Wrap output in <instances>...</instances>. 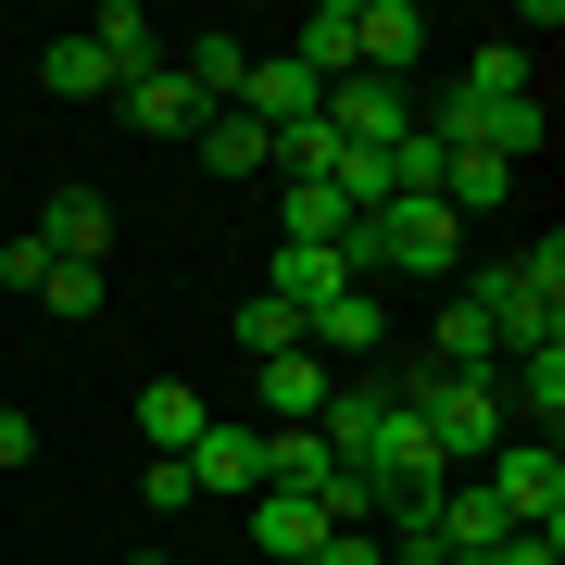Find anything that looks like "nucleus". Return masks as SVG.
<instances>
[{"label": "nucleus", "mask_w": 565, "mask_h": 565, "mask_svg": "<svg viewBox=\"0 0 565 565\" xmlns=\"http://www.w3.org/2000/svg\"><path fill=\"white\" fill-rule=\"evenodd\" d=\"M327 126H340L352 151H390V139L415 126V102H403L390 76H327Z\"/></svg>", "instance_id": "8"}, {"label": "nucleus", "mask_w": 565, "mask_h": 565, "mask_svg": "<svg viewBox=\"0 0 565 565\" xmlns=\"http://www.w3.org/2000/svg\"><path fill=\"white\" fill-rule=\"evenodd\" d=\"M39 252L51 264H102L114 252V202H102V189H51V202H39Z\"/></svg>", "instance_id": "11"}, {"label": "nucleus", "mask_w": 565, "mask_h": 565, "mask_svg": "<svg viewBox=\"0 0 565 565\" xmlns=\"http://www.w3.org/2000/svg\"><path fill=\"white\" fill-rule=\"evenodd\" d=\"M39 302H51V315H102V264H51Z\"/></svg>", "instance_id": "26"}, {"label": "nucleus", "mask_w": 565, "mask_h": 565, "mask_svg": "<svg viewBox=\"0 0 565 565\" xmlns=\"http://www.w3.org/2000/svg\"><path fill=\"white\" fill-rule=\"evenodd\" d=\"M163 76H177L202 114H226V102H239V76H252V51H239V39H189L177 63H163Z\"/></svg>", "instance_id": "15"}, {"label": "nucleus", "mask_w": 565, "mask_h": 565, "mask_svg": "<svg viewBox=\"0 0 565 565\" xmlns=\"http://www.w3.org/2000/svg\"><path fill=\"white\" fill-rule=\"evenodd\" d=\"M277 226H289L302 252H340V239H352V202H340L327 177H289V189H277Z\"/></svg>", "instance_id": "16"}, {"label": "nucleus", "mask_w": 565, "mask_h": 565, "mask_svg": "<svg viewBox=\"0 0 565 565\" xmlns=\"http://www.w3.org/2000/svg\"><path fill=\"white\" fill-rule=\"evenodd\" d=\"M76 39H88V51L114 63V102H126V88H151V76H163V39H151V13H139V0H102V13L76 25Z\"/></svg>", "instance_id": "9"}, {"label": "nucleus", "mask_w": 565, "mask_h": 565, "mask_svg": "<svg viewBox=\"0 0 565 565\" xmlns=\"http://www.w3.org/2000/svg\"><path fill=\"white\" fill-rule=\"evenodd\" d=\"M239 352H252V364H264V352H302V315L252 289V302H239Z\"/></svg>", "instance_id": "24"}, {"label": "nucleus", "mask_w": 565, "mask_h": 565, "mask_svg": "<svg viewBox=\"0 0 565 565\" xmlns=\"http://www.w3.org/2000/svg\"><path fill=\"white\" fill-rule=\"evenodd\" d=\"M302 352L340 377V364H364V352H390V302H377V277H352V289H327V302L302 315Z\"/></svg>", "instance_id": "5"}, {"label": "nucleus", "mask_w": 565, "mask_h": 565, "mask_svg": "<svg viewBox=\"0 0 565 565\" xmlns=\"http://www.w3.org/2000/svg\"><path fill=\"white\" fill-rule=\"evenodd\" d=\"M403 403L427 415V440H440V465H490L515 440V403H503V377H452V364H415V390Z\"/></svg>", "instance_id": "1"}, {"label": "nucleus", "mask_w": 565, "mask_h": 565, "mask_svg": "<svg viewBox=\"0 0 565 565\" xmlns=\"http://www.w3.org/2000/svg\"><path fill=\"white\" fill-rule=\"evenodd\" d=\"M315 565H390V541H377V527H327Z\"/></svg>", "instance_id": "28"}, {"label": "nucleus", "mask_w": 565, "mask_h": 565, "mask_svg": "<svg viewBox=\"0 0 565 565\" xmlns=\"http://www.w3.org/2000/svg\"><path fill=\"white\" fill-rule=\"evenodd\" d=\"M202 427H214V403H202L189 377H151V390H139V452H189Z\"/></svg>", "instance_id": "14"}, {"label": "nucleus", "mask_w": 565, "mask_h": 565, "mask_svg": "<svg viewBox=\"0 0 565 565\" xmlns=\"http://www.w3.org/2000/svg\"><path fill=\"white\" fill-rule=\"evenodd\" d=\"M340 151H352V139L315 114V126H289V139H277V177H340Z\"/></svg>", "instance_id": "23"}, {"label": "nucleus", "mask_w": 565, "mask_h": 565, "mask_svg": "<svg viewBox=\"0 0 565 565\" xmlns=\"http://www.w3.org/2000/svg\"><path fill=\"white\" fill-rule=\"evenodd\" d=\"M189 490H214V503H252V490H264V427L214 415L202 440H189Z\"/></svg>", "instance_id": "7"}, {"label": "nucleus", "mask_w": 565, "mask_h": 565, "mask_svg": "<svg viewBox=\"0 0 565 565\" xmlns=\"http://www.w3.org/2000/svg\"><path fill=\"white\" fill-rule=\"evenodd\" d=\"M252 377H264V427H315V415H327V390H340L315 352H264Z\"/></svg>", "instance_id": "13"}, {"label": "nucleus", "mask_w": 565, "mask_h": 565, "mask_svg": "<svg viewBox=\"0 0 565 565\" xmlns=\"http://www.w3.org/2000/svg\"><path fill=\"white\" fill-rule=\"evenodd\" d=\"M490 503H503V527H541V541H565V452L553 440H527V427H515V440L503 452H490Z\"/></svg>", "instance_id": "4"}, {"label": "nucleus", "mask_w": 565, "mask_h": 565, "mask_svg": "<svg viewBox=\"0 0 565 565\" xmlns=\"http://www.w3.org/2000/svg\"><path fill=\"white\" fill-rule=\"evenodd\" d=\"M289 63H315V76H352V0H315L302 39H289Z\"/></svg>", "instance_id": "22"}, {"label": "nucleus", "mask_w": 565, "mask_h": 565, "mask_svg": "<svg viewBox=\"0 0 565 565\" xmlns=\"http://www.w3.org/2000/svg\"><path fill=\"white\" fill-rule=\"evenodd\" d=\"M364 277V252L340 239V252H302V239H277V264H264V302H289V315H315L327 289H352Z\"/></svg>", "instance_id": "10"}, {"label": "nucleus", "mask_w": 565, "mask_h": 565, "mask_svg": "<svg viewBox=\"0 0 565 565\" xmlns=\"http://www.w3.org/2000/svg\"><path fill=\"white\" fill-rule=\"evenodd\" d=\"M239 541H252V553H277V565H315L327 515L302 503V490H252V503H239Z\"/></svg>", "instance_id": "12"}, {"label": "nucleus", "mask_w": 565, "mask_h": 565, "mask_svg": "<svg viewBox=\"0 0 565 565\" xmlns=\"http://www.w3.org/2000/svg\"><path fill=\"white\" fill-rule=\"evenodd\" d=\"M478 302H490V340H503V364H515V352H541V340H565V239H527L503 277H478Z\"/></svg>", "instance_id": "2"}, {"label": "nucleus", "mask_w": 565, "mask_h": 565, "mask_svg": "<svg viewBox=\"0 0 565 565\" xmlns=\"http://www.w3.org/2000/svg\"><path fill=\"white\" fill-rule=\"evenodd\" d=\"M139 565H163V553H139Z\"/></svg>", "instance_id": "30"}, {"label": "nucleus", "mask_w": 565, "mask_h": 565, "mask_svg": "<svg viewBox=\"0 0 565 565\" xmlns=\"http://www.w3.org/2000/svg\"><path fill=\"white\" fill-rule=\"evenodd\" d=\"M452 88H465V102H541V88H527V51H515V39H478V51L452 63Z\"/></svg>", "instance_id": "18"}, {"label": "nucleus", "mask_w": 565, "mask_h": 565, "mask_svg": "<svg viewBox=\"0 0 565 565\" xmlns=\"http://www.w3.org/2000/svg\"><path fill=\"white\" fill-rule=\"evenodd\" d=\"M126 126H139V139H202V102H189L177 76H151V88H126Z\"/></svg>", "instance_id": "21"}, {"label": "nucleus", "mask_w": 565, "mask_h": 565, "mask_svg": "<svg viewBox=\"0 0 565 565\" xmlns=\"http://www.w3.org/2000/svg\"><path fill=\"white\" fill-rule=\"evenodd\" d=\"M465 565H565V541H541V527H503V541L465 553Z\"/></svg>", "instance_id": "27"}, {"label": "nucleus", "mask_w": 565, "mask_h": 565, "mask_svg": "<svg viewBox=\"0 0 565 565\" xmlns=\"http://www.w3.org/2000/svg\"><path fill=\"white\" fill-rule=\"evenodd\" d=\"M440 202H452V214H503V202H515V163L452 151V163H440Z\"/></svg>", "instance_id": "20"}, {"label": "nucleus", "mask_w": 565, "mask_h": 565, "mask_svg": "<svg viewBox=\"0 0 565 565\" xmlns=\"http://www.w3.org/2000/svg\"><path fill=\"white\" fill-rule=\"evenodd\" d=\"M189 151H202L214 177H264V163H277V126H252L239 102H226V114H202V139H189Z\"/></svg>", "instance_id": "17"}, {"label": "nucleus", "mask_w": 565, "mask_h": 565, "mask_svg": "<svg viewBox=\"0 0 565 565\" xmlns=\"http://www.w3.org/2000/svg\"><path fill=\"white\" fill-rule=\"evenodd\" d=\"M352 252H364V277H452V252H465V214L427 189V202H377L352 226Z\"/></svg>", "instance_id": "3"}, {"label": "nucleus", "mask_w": 565, "mask_h": 565, "mask_svg": "<svg viewBox=\"0 0 565 565\" xmlns=\"http://www.w3.org/2000/svg\"><path fill=\"white\" fill-rule=\"evenodd\" d=\"M139 503H151V515L202 503V490H189V452H139Z\"/></svg>", "instance_id": "25"}, {"label": "nucleus", "mask_w": 565, "mask_h": 565, "mask_svg": "<svg viewBox=\"0 0 565 565\" xmlns=\"http://www.w3.org/2000/svg\"><path fill=\"white\" fill-rule=\"evenodd\" d=\"M239 114L289 139V126H315V114H327V76H315V63H289V51H252V76H239Z\"/></svg>", "instance_id": "6"}, {"label": "nucleus", "mask_w": 565, "mask_h": 565, "mask_svg": "<svg viewBox=\"0 0 565 565\" xmlns=\"http://www.w3.org/2000/svg\"><path fill=\"white\" fill-rule=\"evenodd\" d=\"M39 88H51V102H114V63L88 39H39Z\"/></svg>", "instance_id": "19"}, {"label": "nucleus", "mask_w": 565, "mask_h": 565, "mask_svg": "<svg viewBox=\"0 0 565 565\" xmlns=\"http://www.w3.org/2000/svg\"><path fill=\"white\" fill-rule=\"evenodd\" d=\"M25 452H39V415H25V403H0V465H25Z\"/></svg>", "instance_id": "29"}]
</instances>
